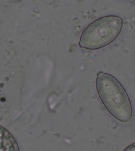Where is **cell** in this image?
Instances as JSON below:
<instances>
[{"label": "cell", "instance_id": "obj_5", "mask_svg": "<svg viewBox=\"0 0 135 151\" xmlns=\"http://www.w3.org/2000/svg\"><path fill=\"white\" fill-rule=\"evenodd\" d=\"M132 1H135V0H132Z\"/></svg>", "mask_w": 135, "mask_h": 151}, {"label": "cell", "instance_id": "obj_4", "mask_svg": "<svg viewBox=\"0 0 135 151\" xmlns=\"http://www.w3.org/2000/svg\"><path fill=\"white\" fill-rule=\"evenodd\" d=\"M124 151H135V143L131 144L127 146L125 149H124Z\"/></svg>", "mask_w": 135, "mask_h": 151}, {"label": "cell", "instance_id": "obj_1", "mask_svg": "<svg viewBox=\"0 0 135 151\" xmlns=\"http://www.w3.org/2000/svg\"><path fill=\"white\" fill-rule=\"evenodd\" d=\"M99 98L107 111L121 122H128L133 116V108L123 86L110 74L100 71L96 79Z\"/></svg>", "mask_w": 135, "mask_h": 151}, {"label": "cell", "instance_id": "obj_3", "mask_svg": "<svg viewBox=\"0 0 135 151\" xmlns=\"http://www.w3.org/2000/svg\"><path fill=\"white\" fill-rule=\"evenodd\" d=\"M19 151L14 137L7 129L0 126V151Z\"/></svg>", "mask_w": 135, "mask_h": 151}, {"label": "cell", "instance_id": "obj_2", "mask_svg": "<svg viewBox=\"0 0 135 151\" xmlns=\"http://www.w3.org/2000/svg\"><path fill=\"white\" fill-rule=\"evenodd\" d=\"M123 20L116 15L100 17L90 24L80 36L79 46L85 50H97L107 46L118 37Z\"/></svg>", "mask_w": 135, "mask_h": 151}]
</instances>
